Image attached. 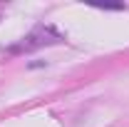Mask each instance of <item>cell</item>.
Wrapping results in <instances>:
<instances>
[{"label": "cell", "mask_w": 129, "mask_h": 127, "mask_svg": "<svg viewBox=\"0 0 129 127\" xmlns=\"http://www.w3.org/2000/svg\"><path fill=\"white\" fill-rule=\"evenodd\" d=\"M62 40V35L55 30V28H45V25H40V28H35V30L20 43L15 48H10L13 52H20V50H35V48H42V45H52V43H60Z\"/></svg>", "instance_id": "cell-1"}]
</instances>
